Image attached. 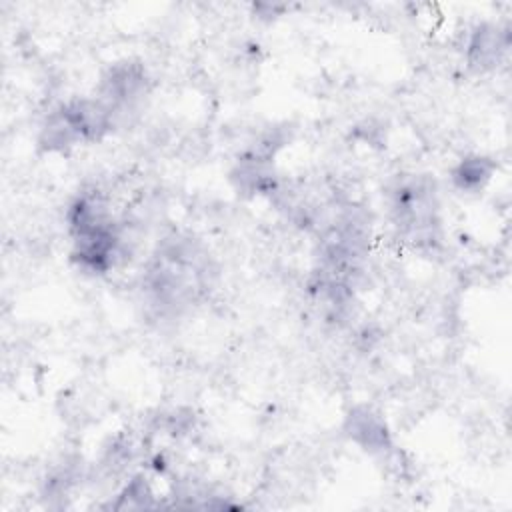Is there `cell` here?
<instances>
[{
  "label": "cell",
  "instance_id": "7a4b0ae2",
  "mask_svg": "<svg viewBox=\"0 0 512 512\" xmlns=\"http://www.w3.org/2000/svg\"><path fill=\"white\" fill-rule=\"evenodd\" d=\"M114 122V114L98 98H74L48 114L38 144L46 152H62L76 144L100 140Z\"/></svg>",
  "mask_w": 512,
  "mask_h": 512
},
{
  "label": "cell",
  "instance_id": "8992f818",
  "mask_svg": "<svg viewBox=\"0 0 512 512\" xmlns=\"http://www.w3.org/2000/svg\"><path fill=\"white\" fill-rule=\"evenodd\" d=\"M494 174V162L484 156L462 158L452 170V182L462 192H480Z\"/></svg>",
  "mask_w": 512,
  "mask_h": 512
},
{
  "label": "cell",
  "instance_id": "5b68a950",
  "mask_svg": "<svg viewBox=\"0 0 512 512\" xmlns=\"http://www.w3.org/2000/svg\"><path fill=\"white\" fill-rule=\"evenodd\" d=\"M508 46V32L496 24H478L468 40V62L470 66L484 70L492 68L500 54Z\"/></svg>",
  "mask_w": 512,
  "mask_h": 512
},
{
  "label": "cell",
  "instance_id": "277c9868",
  "mask_svg": "<svg viewBox=\"0 0 512 512\" xmlns=\"http://www.w3.org/2000/svg\"><path fill=\"white\" fill-rule=\"evenodd\" d=\"M344 430L352 442H356L362 450L370 454L386 452L392 446L384 420L368 406L352 408L346 416Z\"/></svg>",
  "mask_w": 512,
  "mask_h": 512
},
{
  "label": "cell",
  "instance_id": "3957f363",
  "mask_svg": "<svg viewBox=\"0 0 512 512\" xmlns=\"http://www.w3.org/2000/svg\"><path fill=\"white\" fill-rule=\"evenodd\" d=\"M146 94V72L140 64L118 62L114 64L100 82L98 100L118 118L120 114L132 110L140 98Z\"/></svg>",
  "mask_w": 512,
  "mask_h": 512
},
{
  "label": "cell",
  "instance_id": "6da1fadb",
  "mask_svg": "<svg viewBox=\"0 0 512 512\" xmlns=\"http://www.w3.org/2000/svg\"><path fill=\"white\" fill-rule=\"evenodd\" d=\"M390 214L398 234L416 248L438 242L440 218L434 180L426 176H402L390 190Z\"/></svg>",
  "mask_w": 512,
  "mask_h": 512
}]
</instances>
